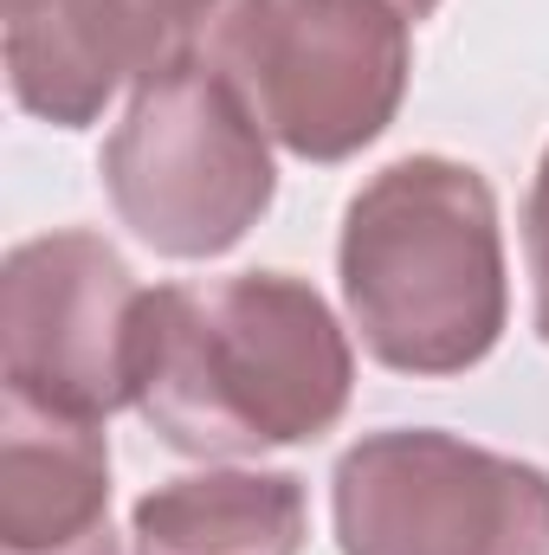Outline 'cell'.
<instances>
[{
    "mask_svg": "<svg viewBox=\"0 0 549 555\" xmlns=\"http://www.w3.org/2000/svg\"><path fill=\"white\" fill-rule=\"evenodd\" d=\"M356 349L297 272L155 284L137 330V414L168 452L259 459L349 414Z\"/></svg>",
    "mask_w": 549,
    "mask_h": 555,
    "instance_id": "cell-1",
    "label": "cell"
},
{
    "mask_svg": "<svg viewBox=\"0 0 549 555\" xmlns=\"http://www.w3.org/2000/svg\"><path fill=\"white\" fill-rule=\"evenodd\" d=\"M336 284L349 330L382 369H478L511 317L491 181L452 155H401L375 168L343 207Z\"/></svg>",
    "mask_w": 549,
    "mask_h": 555,
    "instance_id": "cell-2",
    "label": "cell"
},
{
    "mask_svg": "<svg viewBox=\"0 0 549 555\" xmlns=\"http://www.w3.org/2000/svg\"><path fill=\"white\" fill-rule=\"evenodd\" d=\"M207 65L297 162H349L382 137L413 78L395 0H227Z\"/></svg>",
    "mask_w": 549,
    "mask_h": 555,
    "instance_id": "cell-3",
    "label": "cell"
},
{
    "mask_svg": "<svg viewBox=\"0 0 549 555\" xmlns=\"http://www.w3.org/2000/svg\"><path fill=\"white\" fill-rule=\"evenodd\" d=\"M117 220L162 259H220L272 207V137L201 59L137 85L98 155Z\"/></svg>",
    "mask_w": 549,
    "mask_h": 555,
    "instance_id": "cell-4",
    "label": "cell"
},
{
    "mask_svg": "<svg viewBox=\"0 0 549 555\" xmlns=\"http://www.w3.org/2000/svg\"><path fill=\"white\" fill-rule=\"evenodd\" d=\"M343 555H549V472L439 426L362 433L330 472Z\"/></svg>",
    "mask_w": 549,
    "mask_h": 555,
    "instance_id": "cell-5",
    "label": "cell"
},
{
    "mask_svg": "<svg viewBox=\"0 0 549 555\" xmlns=\"http://www.w3.org/2000/svg\"><path fill=\"white\" fill-rule=\"evenodd\" d=\"M142 297L104 233L20 240L0 259V395L98 426L137 408Z\"/></svg>",
    "mask_w": 549,
    "mask_h": 555,
    "instance_id": "cell-6",
    "label": "cell"
},
{
    "mask_svg": "<svg viewBox=\"0 0 549 555\" xmlns=\"http://www.w3.org/2000/svg\"><path fill=\"white\" fill-rule=\"evenodd\" d=\"M227 0H7V91L52 130H91L124 85L207 52Z\"/></svg>",
    "mask_w": 549,
    "mask_h": 555,
    "instance_id": "cell-7",
    "label": "cell"
},
{
    "mask_svg": "<svg viewBox=\"0 0 549 555\" xmlns=\"http://www.w3.org/2000/svg\"><path fill=\"white\" fill-rule=\"evenodd\" d=\"M0 555H124L111 530V439L98 420L0 395Z\"/></svg>",
    "mask_w": 549,
    "mask_h": 555,
    "instance_id": "cell-8",
    "label": "cell"
},
{
    "mask_svg": "<svg viewBox=\"0 0 549 555\" xmlns=\"http://www.w3.org/2000/svg\"><path fill=\"white\" fill-rule=\"evenodd\" d=\"M304 537L310 504L297 472H188L130 511L137 555H297Z\"/></svg>",
    "mask_w": 549,
    "mask_h": 555,
    "instance_id": "cell-9",
    "label": "cell"
},
{
    "mask_svg": "<svg viewBox=\"0 0 549 555\" xmlns=\"http://www.w3.org/2000/svg\"><path fill=\"white\" fill-rule=\"evenodd\" d=\"M524 266H531V310H537V336L549 343V149L531 175L524 194Z\"/></svg>",
    "mask_w": 549,
    "mask_h": 555,
    "instance_id": "cell-10",
    "label": "cell"
},
{
    "mask_svg": "<svg viewBox=\"0 0 549 555\" xmlns=\"http://www.w3.org/2000/svg\"><path fill=\"white\" fill-rule=\"evenodd\" d=\"M395 7H401V13H408L413 26H420V20H433V13H439V0H395Z\"/></svg>",
    "mask_w": 549,
    "mask_h": 555,
    "instance_id": "cell-11",
    "label": "cell"
}]
</instances>
